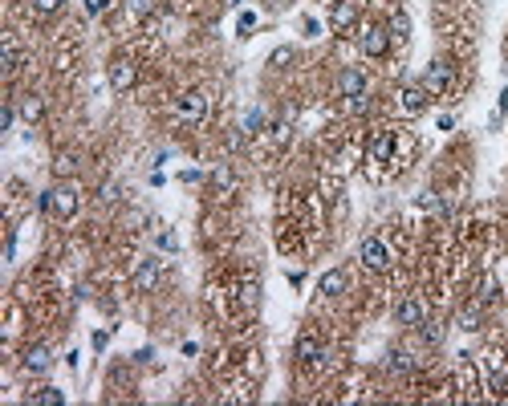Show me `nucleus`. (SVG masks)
Returning a JSON list of instances; mask_svg holds the SVG:
<instances>
[{"mask_svg": "<svg viewBox=\"0 0 508 406\" xmlns=\"http://www.w3.org/2000/svg\"><path fill=\"white\" fill-rule=\"evenodd\" d=\"M37 203H41V212H49V216L69 220V216L78 212V187H74V183H53Z\"/></svg>", "mask_w": 508, "mask_h": 406, "instance_id": "f257e3e1", "label": "nucleus"}, {"mask_svg": "<svg viewBox=\"0 0 508 406\" xmlns=\"http://www.w3.org/2000/svg\"><path fill=\"white\" fill-rule=\"evenodd\" d=\"M175 118H179V122H203V118H208V93L187 90L184 98L175 102Z\"/></svg>", "mask_w": 508, "mask_h": 406, "instance_id": "f03ea898", "label": "nucleus"}, {"mask_svg": "<svg viewBox=\"0 0 508 406\" xmlns=\"http://www.w3.org/2000/svg\"><path fill=\"white\" fill-rule=\"evenodd\" d=\"M419 86L431 93V98H435V93H448L452 90V65H448V61H431V65L423 69V82H419Z\"/></svg>", "mask_w": 508, "mask_h": 406, "instance_id": "7ed1b4c3", "label": "nucleus"}, {"mask_svg": "<svg viewBox=\"0 0 508 406\" xmlns=\"http://www.w3.org/2000/svg\"><path fill=\"white\" fill-rule=\"evenodd\" d=\"M358 256H362V264L374 272H386L390 269V252H386V244L378 240V236H366L362 244H358Z\"/></svg>", "mask_w": 508, "mask_h": 406, "instance_id": "20e7f679", "label": "nucleus"}, {"mask_svg": "<svg viewBox=\"0 0 508 406\" xmlns=\"http://www.w3.org/2000/svg\"><path fill=\"white\" fill-rule=\"evenodd\" d=\"M386 49H390V29L366 25V29H362V53H366V57H386Z\"/></svg>", "mask_w": 508, "mask_h": 406, "instance_id": "39448f33", "label": "nucleus"}, {"mask_svg": "<svg viewBox=\"0 0 508 406\" xmlns=\"http://www.w3.org/2000/svg\"><path fill=\"white\" fill-rule=\"evenodd\" d=\"M135 82H139V65H135V61H126V57H118V61L110 65V86L122 93V90H131Z\"/></svg>", "mask_w": 508, "mask_h": 406, "instance_id": "423d86ee", "label": "nucleus"}, {"mask_svg": "<svg viewBox=\"0 0 508 406\" xmlns=\"http://www.w3.org/2000/svg\"><path fill=\"white\" fill-rule=\"evenodd\" d=\"M159 280H163V260H142L139 269H135V289L139 293H155Z\"/></svg>", "mask_w": 508, "mask_h": 406, "instance_id": "0eeeda50", "label": "nucleus"}, {"mask_svg": "<svg viewBox=\"0 0 508 406\" xmlns=\"http://www.w3.org/2000/svg\"><path fill=\"white\" fill-rule=\"evenodd\" d=\"M395 321H399V325H423V321H427V305H423L419 297H407V301H399Z\"/></svg>", "mask_w": 508, "mask_h": 406, "instance_id": "6e6552de", "label": "nucleus"}, {"mask_svg": "<svg viewBox=\"0 0 508 406\" xmlns=\"http://www.w3.org/2000/svg\"><path fill=\"white\" fill-rule=\"evenodd\" d=\"M338 90H342V98H362L366 93V74L362 69H342Z\"/></svg>", "mask_w": 508, "mask_h": 406, "instance_id": "1a4fd4ad", "label": "nucleus"}, {"mask_svg": "<svg viewBox=\"0 0 508 406\" xmlns=\"http://www.w3.org/2000/svg\"><path fill=\"white\" fill-rule=\"evenodd\" d=\"M325 350L322 341L313 337V333H305V337H297V361H305V365H313V361H322Z\"/></svg>", "mask_w": 508, "mask_h": 406, "instance_id": "9d476101", "label": "nucleus"}, {"mask_svg": "<svg viewBox=\"0 0 508 406\" xmlns=\"http://www.w3.org/2000/svg\"><path fill=\"white\" fill-rule=\"evenodd\" d=\"M49 365H53V354H49L45 346H33V350L25 354V370H29V374H45Z\"/></svg>", "mask_w": 508, "mask_h": 406, "instance_id": "9b49d317", "label": "nucleus"}, {"mask_svg": "<svg viewBox=\"0 0 508 406\" xmlns=\"http://www.w3.org/2000/svg\"><path fill=\"white\" fill-rule=\"evenodd\" d=\"M354 21H358V4H354V0H342V4L333 8V16H329L333 29H350Z\"/></svg>", "mask_w": 508, "mask_h": 406, "instance_id": "f8f14e48", "label": "nucleus"}, {"mask_svg": "<svg viewBox=\"0 0 508 406\" xmlns=\"http://www.w3.org/2000/svg\"><path fill=\"white\" fill-rule=\"evenodd\" d=\"M370 155H374L378 163H386V159L395 155V131H378V135H374V146H370Z\"/></svg>", "mask_w": 508, "mask_h": 406, "instance_id": "ddd939ff", "label": "nucleus"}, {"mask_svg": "<svg viewBox=\"0 0 508 406\" xmlns=\"http://www.w3.org/2000/svg\"><path fill=\"white\" fill-rule=\"evenodd\" d=\"M423 106H427V90H423V86H407V90H403V110H407V114H419Z\"/></svg>", "mask_w": 508, "mask_h": 406, "instance_id": "4468645a", "label": "nucleus"}, {"mask_svg": "<svg viewBox=\"0 0 508 406\" xmlns=\"http://www.w3.org/2000/svg\"><path fill=\"white\" fill-rule=\"evenodd\" d=\"M386 370H390V374H411V370H415V358H411L407 350H395V354L386 358Z\"/></svg>", "mask_w": 508, "mask_h": 406, "instance_id": "2eb2a0df", "label": "nucleus"}, {"mask_svg": "<svg viewBox=\"0 0 508 406\" xmlns=\"http://www.w3.org/2000/svg\"><path fill=\"white\" fill-rule=\"evenodd\" d=\"M342 289H346V272L333 269V272H325V276H322V293H325V297H338Z\"/></svg>", "mask_w": 508, "mask_h": 406, "instance_id": "dca6fc26", "label": "nucleus"}, {"mask_svg": "<svg viewBox=\"0 0 508 406\" xmlns=\"http://www.w3.org/2000/svg\"><path fill=\"white\" fill-rule=\"evenodd\" d=\"M21 114H25V118H29V122H37V118H41V114H45V102H41V98H37V93H29V98H25V102H21Z\"/></svg>", "mask_w": 508, "mask_h": 406, "instance_id": "f3484780", "label": "nucleus"}, {"mask_svg": "<svg viewBox=\"0 0 508 406\" xmlns=\"http://www.w3.org/2000/svg\"><path fill=\"white\" fill-rule=\"evenodd\" d=\"M212 187H216L220 195H228L232 187H236V175H232V167H220V171L212 175Z\"/></svg>", "mask_w": 508, "mask_h": 406, "instance_id": "a211bd4d", "label": "nucleus"}, {"mask_svg": "<svg viewBox=\"0 0 508 406\" xmlns=\"http://www.w3.org/2000/svg\"><path fill=\"white\" fill-rule=\"evenodd\" d=\"M151 12H155V0H126V16L142 21V16H151Z\"/></svg>", "mask_w": 508, "mask_h": 406, "instance_id": "6ab92c4d", "label": "nucleus"}, {"mask_svg": "<svg viewBox=\"0 0 508 406\" xmlns=\"http://www.w3.org/2000/svg\"><path fill=\"white\" fill-rule=\"evenodd\" d=\"M33 403H37V406H61V403H65V394L49 386V390H41V394H33Z\"/></svg>", "mask_w": 508, "mask_h": 406, "instance_id": "aec40b11", "label": "nucleus"}, {"mask_svg": "<svg viewBox=\"0 0 508 406\" xmlns=\"http://www.w3.org/2000/svg\"><path fill=\"white\" fill-rule=\"evenodd\" d=\"M0 65H4L8 74L16 69V45H12V41H4V45H0Z\"/></svg>", "mask_w": 508, "mask_h": 406, "instance_id": "412c9836", "label": "nucleus"}, {"mask_svg": "<svg viewBox=\"0 0 508 406\" xmlns=\"http://www.w3.org/2000/svg\"><path fill=\"white\" fill-rule=\"evenodd\" d=\"M390 33H395V37H407V33H411V21H407V12H395V16H390Z\"/></svg>", "mask_w": 508, "mask_h": 406, "instance_id": "4be33fe9", "label": "nucleus"}, {"mask_svg": "<svg viewBox=\"0 0 508 406\" xmlns=\"http://www.w3.org/2000/svg\"><path fill=\"white\" fill-rule=\"evenodd\" d=\"M289 61H293V49H289V45H280L277 53H273V57H269V65H277V69H285V65H289Z\"/></svg>", "mask_w": 508, "mask_h": 406, "instance_id": "5701e85b", "label": "nucleus"}, {"mask_svg": "<svg viewBox=\"0 0 508 406\" xmlns=\"http://www.w3.org/2000/svg\"><path fill=\"white\" fill-rule=\"evenodd\" d=\"M252 25H256V12H240V37H248Z\"/></svg>", "mask_w": 508, "mask_h": 406, "instance_id": "b1692460", "label": "nucleus"}, {"mask_svg": "<svg viewBox=\"0 0 508 406\" xmlns=\"http://www.w3.org/2000/svg\"><path fill=\"white\" fill-rule=\"evenodd\" d=\"M74 163H78L74 155H57V175H65V171H74Z\"/></svg>", "mask_w": 508, "mask_h": 406, "instance_id": "393cba45", "label": "nucleus"}, {"mask_svg": "<svg viewBox=\"0 0 508 406\" xmlns=\"http://www.w3.org/2000/svg\"><path fill=\"white\" fill-rule=\"evenodd\" d=\"M240 301H244V309H256V284H244V297Z\"/></svg>", "mask_w": 508, "mask_h": 406, "instance_id": "a878e982", "label": "nucleus"}, {"mask_svg": "<svg viewBox=\"0 0 508 406\" xmlns=\"http://www.w3.org/2000/svg\"><path fill=\"white\" fill-rule=\"evenodd\" d=\"M33 4H37V12H57L65 0H33Z\"/></svg>", "mask_w": 508, "mask_h": 406, "instance_id": "bb28decb", "label": "nucleus"}, {"mask_svg": "<svg viewBox=\"0 0 508 406\" xmlns=\"http://www.w3.org/2000/svg\"><path fill=\"white\" fill-rule=\"evenodd\" d=\"M261 122H265V114H261V110H252V114H248V122H244V131H248V135H252V131H256V126H261Z\"/></svg>", "mask_w": 508, "mask_h": 406, "instance_id": "cd10ccee", "label": "nucleus"}, {"mask_svg": "<svg viewBox=\"0 0 508 406\" xmlns=\"http://www.w3.org/2000/svg\"><path fill=\"white\" fill-rule=\"evenodd\" d=\"M159 248H167V252H175V248H179V240H175L171 232H163V236H159Z\"/></svg>", "mask_w": 508, "mask_h": 406, "instance_id": "c85d7f7f", "label": "nucleus"}, {"mask_svg": "<svg viewBox=\"0 0 508 406\" xmlns=\"http://www.w3.org/2000/svg\"><path fill=\"white\" fill-rule=\"evenodd\" d=\"M419 329H423V337H427V341H439V329H435V325H431V321H423V325H419Z\"/></svg>", "mask_w": 508, "mask_h": 406, "instance_id": "c756f323", "label": "nucleus"}]
</instances>
